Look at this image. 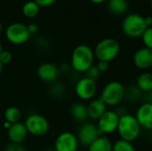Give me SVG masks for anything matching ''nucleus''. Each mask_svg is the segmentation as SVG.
Returning <instances> with one entry per match:
<instances>
[{"label":"nucleus","instance_id":"nucleus-9","mask_svg":"<svg viewBox=\"0 0 152 151\" xmlns=\"http://www.w3.org/2000/svg\"><path fill=\"white\" fill-rule=\"evenodd\" d=\"M120 116L114 110H106L98 119L97 127L102 135L110 134L117 131Z\"/></svg>","mask_w":152,"mask_h":151},{"label":"nucleus","instance_id":"nucleus-19","mask_svg":"<svg viewBox=\"0 0 152 151\" xmlns=\"http://www.w3.org/2000/svg\"><path fill=\"white\" fill-rule=\"evenodd\" d=\"M136 86L141 92H152V73L143 72L136 79Z\"/></svg>","mask_w":152,"mask_h":151},{"label":"nucleus","instance_id":"nucleus-33","mask_svg":"<svg viewBox=\"0 0 152 151\" xmlns=\"http://www.w3.org/2000/svg\"><path fill=\"white\" fill-rule=\"evenodd\" d=\"M90 1L94 4H101V3L104 2L105 0H90Z\"/></svg>","mask_w":152,"mask_h":151},{"label":"nucleus","instance_id":"nucleus-39","mask_svg":"<svg viewBox=\"0 0 152 151\" xmlns=\"http://www.w3.org/2000/svg\"><path fill=\"white\" fill-rule=\"evenodd\" d=\"M50 151H54V150H50Z\"/></svg>","mask_w":152,"mask_h":151},{"label":"nucleus","instance_id":"nucleus-37","mask_svg":"<svg viewBox=\"0 0 152 151\" xmlns=\"http://www.w3.org/2000/svg\"><path fill=\"white\" fill-rule=\"evenodd\" d=\"M2 30H3V25H2V22L0 21V34L2 33Z\"/></svg>","mask_w":152,"mask_h":151},{"label":"nucleus","instance_id":"nucleus-34","mask_svg":"<svg viewBox=\"0 0 152 151\" xmlns=\"http://www.w3.org/2000/svg\"><path fill=\"white\" fill-rule=\"evenodd\" d=\"M10 126H11V124L5 121V122H4V127L5 129H8V128H9Z\"/></svg>","mask_w":152,"mask_h":151},{"label":"nucleus","instance_id":"nucleus-28","mask_svg":"<svg viewBox=\"0 0 152 151\" xmlns=\"http://www.w3.org/2000/svg\"><path fill=\"white\" fill-rule=\"evenodd\" d=\"M4 151H27L24 146L17 143H10L6 146Z\"/></svg>","mask_w":152,"mask_h":151},{"label":"nucleus","instance_id":"nucleus-1","mask_svg":"<svg viewBox=\"0 0 152 151\" xmlns=\"http://www.w3.org/2000/svg\"><path fill=\"white\" fill-rule=\"evenodd\" d=\"M94 50L87 44H78L71 54V68L79 73H86L93 65L94 61Z\"/></svg>","mask_w":152,"mask_h":151},{"label":"nucleus","instance_id":"nucleus-20","mask_svg":"<svg viewBox=\"0 0 152 151\" xmlns=\"http://www.w3.org/2000/svg\"><path fill=\"white\" fill-rule=\"evenodd\" d=\"M128 8V4L126 0H109L108 9L110 12L116 15L124 14Z\"/></svg>","mask_w":152,"mask_h":151},{"label":"nucleus","instance_id":"nucleus-17","mask_svg":"<svg viewBox=\"0 0 152 151\" xmlns=\"http://www.w3.org/2000/svg\"><path fill=\"white\" fill-rule=\"evenodd\" d=\"M71 117L77 123H84L87 117V107L83 103H75L70 109Z\"/></svg>","mask_w":152,"mask_h":151},{"label":"nucleus","instance_id":"nucleus-26","mask_svg":"<svg viewBox=\"0 0 152 151\" xmlns=\"http://www.w3.org/2000/svg\"><path fill=\"white\" fill-rule=\"evenodd\" d=\"M86 73V77H89V78H91V79H93V80H94V81H96V80L100 77V76H101L100 70H99L98 68H97L96 66H94V65H93Z\"/></svg>","mask_w":152,"mask_h":151},{"label":"nucleus","instance_id":"nucleus-32","mask_svg":"<svg viewBox=\"0 0 152 151\" xmlns=\"http://www.w3.org/2000/svg\"><path fill=\"white\" fill-rule=\"evenodd\" d=\"M144 21H145V24L148 28L151 27L152 26V16H146L144 17Z\"/></svg>","mask_w":152,"mask_h":151},{"label":"nucleus","instance_id":"nucleus-27","mask_svg":"<svg viewBox=\"0 0 152 151\" xmlns=\"http://www.w3.org/2000/svg\"><path fill=\"white\" fill-rule=\"evenodd\" d=\"M12 60V54L10 51L3 50V52L0 53V62L4 65L9 64Z\"/></svg>","mask_w":152,"mask_h":151},{"label":"nucleus","instance_id":"nucleus-18","mask_svg":"<svg viewBox=\"0 0 152 151\" xmlns=\"http://www.w3.org/2000/svg\"><path fill=\"white\" fill-rule=\"evenodd\" d=\"M112 146L111 141L107 136L102 135L88 146V151H112Z\"/></svg>","mask_w":152,"mask_h":151},{"label":"nucleus","instance_id":"nucleus-12","mask_svg":"<svg viewBox=\"0 0 152 151\" xmlns=\"http://www.w3.org/2000/svg\"><path fill=\"white\" fill-rule=\"evenodd\" d=\"M37 74L40 80L46 83H53L60 75V69L52 62H44L38 66Z\"/></svg>","mask_w":152,"mask_h":151},{"label":"nucleus","instance_id":"nucleus-29","mask_svg":"<svg viewBox=\"0 0 152 151\" xmlns=\"http://www.w3.org/2000/svg\"><path fill=\"white\" fill-rule=\"evenodd\" d=\"M96 67L98 68V69L100 70L101 73H104V72H106L109 69V68H110V62L98 61V63H97Z\"/></svg>","mask_w":152,"mask_h":151},{"label":"nucleus","instance_id":"nucleus-36","mask_svg":"<svg viewBox=\"0 0 152 151\" xmlns=\"http://www.w3.org/2000/svg\"><path fill=\"white\" fill-rule=\"evenodd\" d=\"M2 71H3V64L0 62V75H1V73H2Z\"/></svg>","mask_w":152,"mask_h":151},{"label":"nucleus","instance_id":"nucleus-22","mask_svg":"<svg viewBox=\"0 0 152 151\" xmlns=\"http://www.w3.org/2000/svg\"><path fill=\"white\" fill-rule=\"evenodd\" d=\"M39 10H40V6L34 0L26 2L22 6V13L27 18L36 17L38 14Z\"/></svg>","mask_w":152,"mask_h":151},{"label":"nucleus","instance_id":"nucleus-35","mask_svg":"<svg viewBox=\"0 0 152 151\" xmlns=\"http://www.w3.org/2000/svg\"><path fill=\"white\" fill-rule=\"evenodd\" d=\"M3 50H4V49H3V44H2V43L0 42V53L3 52Z\"/></svg>","mask_w":152,"mask_h":151},{"label":"nucleus","instance_id":"nucleus-13","mask_svg":"<svg viewBox=\"0 0 152 151\" xmlns=\"http://www.w3.org/2000/svg\"><path fill=\"white\" fill-rule=\"evenodd\" d=\"M135 117L142 128L152 130V103L142 104L136 110Z\"/></svg>","mask_w":152,"mask_h":151},{"label":"nucleus","instance_id":"nucleus-40","mask_svg":"<svg viewBox=\"0 0 152 151\" xmlns=\"http://www.w3.org/2000/svg\"><path fill=\"white\" fill-rule=\"evenodd\" d=\"M0 151H4V150H0Z\"/></svg>","mask_w":152,"mask_h":151},{"label":"nucleus","instance_id":"nucleus-11","mask_svg":"<svg viewBox=\"0 0 152 151\" xmlns=\"http://www.w3.org/2000/svg\"><path fill=\"white\" fill-rule=\"evenodd\" d=\"M102 136L97 125L90 122L84 123L77 132V140L78 142L86 147L91 145L98 137Z\"/></svg>","mask_w":152,"mask_h":151},{"label":"nucleus","instance_id":"nucleus-23","mask_svg":"<svg viewBox=\"0 0 152 151\" xmlns=\"http://www.w3.org/2000/svg\"><path fill=\"white\" fill-rule=\"evenodd\" d=\"M112 151H135V148L132 142L120 139L113 143Z\"/></svg>","mask_w":152,"mask_h":151},{"label":"nucleus","instance_id":"nucleus-2","mask_svg":"<svg viewBox=\"0 0 152 151\" xmlns=\"http://www.w3.org/2000/svg\"><path fill=\"white\" fill-rule=\"evenodd\" d=\"M141 130L142 127L135 116L131 114H124L120 116L117 131L121 140L133 142L140 136Z\"/></svg>","mask_w":152,"mask_h":151},{"label":"nucleus","instance_id":"nucleus-21","mask_svg":"<svg viewBox=\"0 0 152 151\" xmlns=\"http://www.w3.org/2000/svg\"><path fill=\"white\" fill-rule=\"evenodd\" d=\"M4 117L6 122L10 123L11 125L20 122L21 118V112L19 108L15 106H11L8 107L4 113Z\"/></svg>","mask_w":152,"mask_h":151},{"label":"nucleus","instance_id":"nucleus-25","mask_svg":"<svg viewBox=\"0 0 152 151\" xmlns=\"http://www.w3.org/2000/svg\"><path fill=\"white\" fill-rule=\"evenodd\" d=\"M142 39L144 47H147L152 50V27L146 28V30L142 36Z\"/></svg>","mask_w":152,"mask_h":151},{"label":"nucleus","instance_id":"nucleus-3","mask_svg":"<svg viewBox=\"0 0 152 151\" xmlns=\"http://www.w3.org/2000/svg\"><path fill=\"white\" fill-rule=\"evenodd\" d=\"M119 52V43L116 39L111 37L102 39L100 42H98L94 50V57H96L98 61L107 62L114 61L118 56Z\"/></svg>","mask_w":152,"mask_h":151},{"label":"nucleus","instance_id":"nucleus-31","mask_svg":"<svg viewBox=\"0 0 152 151\" xmlns=\"http://www.w3.org/2000/svg\"><path fill=\"white\" fill-rule=\"evenodd\" d=\"M27 27H28V32L30 35L36 34L38 31V26L36 23H30V24L27 25Z\"/></svg>","mask_w":152,"mask_h":151},{"label":"nucleus","instance_id":"nucleus-14","mask_svg":"<svg viewBox=\"0 0 152 151\" xmlns=\"http://www.w3.org/2000/svg\"><path fill=\"white\" fill-rule=\"evenodd\" d=\"M134 64L140 69H148L152 67V50L147 47L138 49L133 57Z\"/></svg>","mask_w":152,"mask_h":151},{"label":"nucleus","instance_id":"nucleus-5","mask_svg":"<svg viewBox=\"0 0 152 151\" xmlns=\"http://www.w3.org/2000/svg\"><path fill=\"white\" fill-rule=\"evenodd\" d=\"M147 28L144 17L137 13H131L127 15L122 22L123 33L132 38L142 37Z\"/></svg>","mask_w":152,"mask_h":151},{"label":"nucleus","instance_id":"nucleus-30","mask_svg":"<svg viewBox=\"0 0 152 151\" xmlns=\"http://www.w3.org/2000/svg\"><path fill=\"white\" fill-rule=\"evenodd\" d=\"M40 7H48L55 3L56 0H34Z\"/></svg>","mask_w":152,"mask_h":151},{"label":"nucleus","instance_id":"nucleus-6","mask_svg":"<svg viewBox=\"0 0 152 151\" xmlns=\"http://www.w3.org/2000/svg\"><path fill=\"white\" fill-rule=\"evenodd\" d=\"M24 125L28 134L35 137H43L46 135L50 129V124L46 117L37 113L28 115L24 121Z\"/></svg>","mask_w":152,"mask_h":151},{"label":"nucleus","instance_id":"nucleus-4","mask_svg":"<svg viewBox=\"0 0 152 151\" xmlns=\"http://www.w3.org/2000/svg\"><path fill=\"white\" fill-rule=\"evenodd\" d=\"M126 96V88L118 81L109 82L102 89L100 98L102 101L110 107L118 105Z\"/></svg>","mask_w":152,"mask_h":151},{"label":"nucleus","instance_id":"nucleus-24","mask_svg":"<svg viewBox=\"0 0 152 151\" xmlns=\"http://www.w3.org/2000/svg\"><path fill=\"white\" fill-rule=\"evenodd\" d=\"M50 93L54 98H61L65 94V87L61 83H54L50 88Z\"/></svg>","mask_w":152,"mask_h":151},{"label":"nucleus","instance_id":"nucleus-8","mask_svg":"<svg viewBox=\"0 0 152 151\" xmlns=\"http://www.w3.org/2000/svg\"><path fill=\"white\" fill-rule=\"evenodd\" d=\"M97 93L96 81L84 77L77 80L75 85V93L76 95L83 101L93 100Z\"/></svg>","mask_w":152,"mask_h":151},{"label":"nucleus","instance_id":"nucleus-10","mask_svg":"<svg viewBox=\"0 0 152 151\" xmlns=\"http://www.w3.org/2000/svg\"><path fill=\"white\" fill-rule=\"evenodd\" d=\"M78 140L75 133L71 132L61 133L54 141V151H77Z\"/></svg>","mask_w":152,"mask_h":151},{"label":"nucleus","instance_id":"nucleus-15","mask_svg":"<svg viewBox=\"0 0 152 151\" xmlns=\"http://www.w3.org/2000/svg\"><path fill=\"white\" fill-rule=\"evenodd\" d=\"M28 133L24 123L18 122L11 125L7 129V136L11 143L21 144L27 138Z\"/></svg>","mask_w":152,"mask_h":151},{"label":"nucleus","instance_id":"nucleus-7","mask_svg":"<svg viewBox=\"0 0 152 151\" xmlns=\"http://www.w3.org/2000/svg\"><path fill=\"white\" fill-rule=\"evenodd\" d=\"M30 36L27 25L21 22H13L5 29V37L7 41L15 45H20L27 43Z\"/></svg>","mask_w":152,"mask_h":151},{"label":"nucleus","instance_id":"nucleus-16","mask_svg":"<svg viewBox=\"0 0 152 151\" xmlns=\"http://www.w3.org/2000/svg\"><path fill=\"white\" fill-rule=\"evenodd\" d=\"M86 107L88 117L94 120H98L107 110V105L101 98L93 99Z\"/></svg>","mask_w":152,"mask_h":151},{"label":"nucleus","instance_id":"nucleus-38","mask_svg":"<svg viewBox=\"0 0 152 151\" xmlns=\"http://www.w3.org/2000/svg\"><path fill=\"white\" fill-rule=\"evenodd\" d=\"M151 8H152V0H151Z\"/></svg>","mask_w":152,"mask_h":151}]
</instances>
